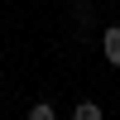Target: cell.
<instances>
[{
    "label": "cell",
    "instance_id": "cell-1",
    "mask_svg": "<svg viewBox=\"0 0 120 120\" xmlns=\"http://www.w3.org/2000/svg\"><path fill=\"white\" fill-rule=\"evenodd\" d=\"M101 53H106V63L120 67V24H111V29L101 34Z\"/></svg>",
    "mask_w": 120,
    "mask_h": 120
},
{
    "label": "cell",
    "instance_id": "cell-3",
    "mask_svg": "<svg viewBox=\"0 0 120 120\" xmlns=\"http://www.w3.org/2000/svg\"><path fill=\"white\" fill-rule=\"evenodd\" d=\"M24 120H58V111H53V101H34Z\"/></svg>",
    "mask_w": 120,
    "mask_h": 120
},
{
    "label": "cell",
    "instance_id": "cell-2",
    "mask_svg": "<svg viewBox=\"0 0 120 120\" xmlns=\"http://www.w3.org/2000/svg\"><path fill=\"white\" fill-rule=\"evenodd\" d=\"M72 120H106V111L96 101H77V111H72Z\"/></svg>",
    "mask_w": 120,
    "mask_h": 120
}]
</instances>
